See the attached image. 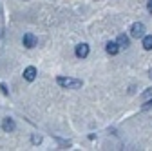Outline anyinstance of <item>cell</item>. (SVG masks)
Here are the masks:
<instances>
[{
    "mask_svg": "<svg viewBox=\"0 0 152 151\" xmlns=\"http://www.w3.org/2000/svg\"><path fill=\"white\" fill-rule=\"evenodd\" d=\"M56 82H58V86H62L65 89H78V87H82V80H78V78L58 77V78H56Z\"/></svg>",
    "mask_w": 152,
    "mask_h": 151,
    "instance_id": "obj_1",
    "label": "cell"
},
{
    "mask_svg": "<svg viewBox=\"0 0 152 151\" xmlns=\"http://www.w3.org/2000/svg\"><path fill=\"white\" fill-rule=\"evenodd\" d=\"M145 31H147L145 26L141 22H136V24H132V27H130V36H132V38H143Z\"/></svg>",
    "mask_w": 152,
    "mask_h": 151,
    "instance_id": "obj_2",
    "label": "cell"
},
{
    "mask_svg": "<svg viewBox=\"0 0 152 151\" xmlns=\"http://www.w3.org/2000/svg\"><path fill=\"white\" fill-rule=\"evenodd\" d=\"M36 42H38V40H36V36H34V35H31V33H26V35H24V38H22V44H24L27 49L34 47V46H36Z\"/></svg>",
    "mask_w": 152,
    "mask_h": 151,
    "instance_id": "obj_3",
    "label": "cell"
},
{
    "mask_svg": "<svg viewBox=\"0 0 152 151\" xmlns=\"http://www.w3.org/2000/svg\"><path fill=\"white\" fill-rule=\"evenodd\" d=\"M24 78H26L27 82H33V80L36 78V67H34V66H29V67L24 69Z\"/></svg>",
    "mask_w": 152,
    "mask_h": 151,
    "instance_id": "obj_4",
    "label": "cell"
},
{
    "mask_svg": "<svg viewBox=\"0 0 152 151\" xmlns=\"http://www.w3.org/2000/svg\"><path fill=\"white\" fill-rule=\"evenodd\" d=\"M74 53H76V56H78V58H85V56L89 55V46H87V44H78Z\"/></svg>",
    "mask_w": 152,
    "mask_h": 151,
    "instance_id": "obj_5",
    "label": "cell"
},
{
    "mask_svg": "<svg viewBox=\"0 0 152 151\" xmlns=\"http://www.w3.org/2000/svg\"><path fill=\"white\" fill-rule=\"evenodd\" d=\"M116 44L120 46V49H127L129 44H130V40H129V36H127V35H120V36H118V40H116Z\"/></svg>",
    "mask_w": 152,
    "mask_h": 151,
    "instance_id": "obj_6",
    "label": "cell"
},
{
    "mask_svg": "<svg viewBox=\"0 0 152 151\" xmlns=\"http://www.w3.org/2000/svg\"><path fill=\"white\" fill-rule=\"evenodd\" d=\"M2 129L6 131V133H11V131L15 129V122H13V118H4V120H2Z\"/></svg>",
    "mask_w": 152,
    "mask_h": 151,
    "instance_id": "obj_7",
    "label": "cell"
},
{
    "mask_svg": "<svg viewBox=\"0 0 152 151\" xmlns=\"http://www.w3.org/2000/svg\"><path fill=\"white\" fill-rule=\"evenodd\" d=\"M105 51H107L109 55H118V51H120V46H118L116 42H109V44L105 46Z\"/></svg>",
    "mask_w": 152,
    "mask_h": 151,
    "instance_id": "obj_8",
    "label": "cell"
},
{
    "mask_svg": "<svg viewBox=\"0 0 152 151\" xmlns=\"http://www.w3.org/2000/svg\"><path fill=\"white\" fill-rule=\"evenodd\" d=\"M143 47L147 51H152V35H145L143 36Z\"/></svg>",
    "mask_w": 152,
    "mask_h": 151,
    "instance_id": "obj_9",
    "label": "cell"
},
{
    "mask_svg": "<svg viewBox=\"0 0 152 151\" xmlns=\"http://www.w3.org/2000/svg\"><path fill=\"white\" fill-rule=\"evenodd\" d=\"M31 140H33V144H40V142H42V137H40V135H33Z\"/></svg>",
    "mask_w": 152,
    "mask_h": 151,
    "instance_id": "obj_10",
    "label": "cell"
},
{
    "mask_svg": "<svg viewBox=\"0 0 152 151\" xmlns=\"http://www.w3.org/2000/svg\"><path fill=\"white\" fill-rule=\"evenodd\" d=\"M148 97H152V87H148V89L143 93V98H148Z\"/></svg>",
    "mask_w": 152,
    "mask_h": 151,
    "instance_id": "obj_11",
    "label": "cell"
},
{
    "mask_svg": "<svg viewBox=\"0 0 152 151\" xmlns=\"http://www.w3.org/2000/svg\"><path fill=\"white\" fill-rule=\"evenodd\" d=\"M147 9H148V13H152V0H148V2H147Z\"/></svg>",
    "mask_w": 152,
    "mask_h": 151,
    "instance_id": "obj_12",
    "label": "cell"
},
{
    "mask_svg": "<svg viewBox=\"0 0 152 151\" xmlns=\"http://www.w3.org/2000/svg\"><path fill=\"white\" fill-rule=\"evenodd\" d=\"M148 107H152V100H148V102L143 106V109H148Z\"/></svg>",
    "mask_w": 152,
    "mask_h": 151,
    "instance_id": "obj_13",
    "label": "cell"
},
{
    "mask_svg": "<svg viewBox=\"0 0 152 151\" xmlns=\"http://www.w3.org/2000/svg\"><path fill=\"white\" fill-rule=\"evenodd\" d=\"M148 77H150V78H152V69H150V71H148Z\"/></svg>",
    "mask_w": 152,
    "mask_h": 151,
    "instance_id": "obj_14",
    "label": "cell"
}]
</instances>
